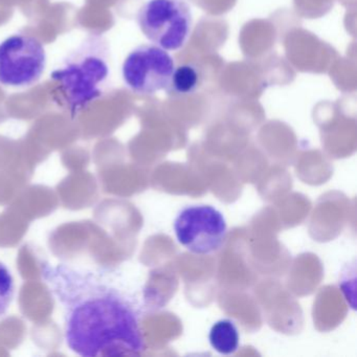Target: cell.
I'll list each match as a JSON object with an SVG mask.
<instances>
[{
    "mask_svg": "<svg viewBox=\"0 0 357 357\" xmlns=\"http://www.w3.org/2000/svg\"><path fill=\"white\" fill-rule=\"evenodd\" d=\"M43 278L64 310L68 348L83 357L141 355L145 350L137 309L93 271L43 265Z\"/></svg>",
    "mask_w": 357,
    "mask_h": 357,
    "instance_id": "obj_1",
    "label": "cell"
},
{
    "mask_svg": "<svg viewBox=\"0 0 357 357\" xmlns=\"http://www.w3.org/2000/svg\"><path fill=\"white\" fill-rule=\"evenodd\" d=\"M109 76L107 40L89 35L52 73L54 101L75 118L104 95Z\"/></svg>",
    "mask_w": 357,
    "mask_h": 357,
    "instance_id": "obj_2",
    "label": "cell"
},
{
    "mask_svg": "<svg viewBox=\"0 0 357 357\" xmlns=\"http://www.w3.org/2000/svg\"><path fill=\"white\" fill-rule=\"evenodd\" d=\"M137 24L153 45L178 51L191 35V8L185 0H148L137 13Z\"/></svg>",
    "mask_w": 357,
    "mask_h": 357,
    "instance_id": "obj_3",
    "label": "cell"
},
{
    "mask_svg": "<svg viewBox=\"0 0 357 357\" xmlns=\"http://www.w3.org/2000/svg\"><path fill=\"white\" fill-rule=\"evenodd\" d=\"M47 68V53L30 35L14 34L0 43V85L26 89L36 84Z\"/></svg>",
    "mask_w": 357,
    "mask_h": 357,
    "instance_id": "obj_4",
    "label": "cell"
},
{
    "mask_svg": "<svg viewBox=\"0 0 357 357\" xmlns=\"http://www.w3.org/2000/svg\"><path fill=\"white\" fill-rule=\"evenodd\" d=\"M175 70V62L166 50L143 45L129 53L122 66L125 85L139 95L167 91Z\"/></svg>",
    "mask_w": 357,
    "mask_h": 357,
    "instance_id": "obj_5",
    "label": "cell"
},
{
    "mask_svg": "<svg viewBox=\"0 0 357 357\" xmlns=\"http://www.w3.org/2000/svg\"><path fill=\"white\" fill-rule=\"evenodd\" d=\"M177 240L196 255H210L222 246L227 225L222 213L211 206L183 208L174 221Z\"/></svg>",
    "mask_w": 357,
    "mask_h": 357,
    "instance_id": "obj_6",
    "label": "cell"
},
{
    "mask_svg": "<svg viewBox=\"0 0 357 357\" xmlns=\"http://www.w3.org/2000/svg\"><path fill=\"white\" fill-rule=\"evenodd\" d=\"M208 340L213 349L220 354H231L239 348V332L231 319H221L215 323Z\"/></svg>",
    "mask_w": 357,
    "mask_h": 357,
    "instance_id": "obj_7",
    "label": "cell"
},
{
    "mask_svg": "<svg viewBox=\"0 0 357 357\" xmlns=\"http://www.w3.org/2000/svg\"><path fill=\"white\" fill-rule=\"evenodd\" d=\"M200 82L199 70L191 64L175 68L167 91L176 95H189L193 93Z\"/></svg>",
    "mask_w": 357,
    "mask_h": 357,
    "instance_id": "obj_8",
    "label": "cell"
},
{
    "mask_svg": "<svg viewBox=\"0 0 357 357\" xmlns=\"http://www.w3.org/2000/svg\"><path fill=\"white\" fill-rule=\"evenodd\" d=\"M14 280L11 271L0 262V317L7 313L14 298Z\"/></svg>",
    "mask_w": 357,
    "mask_h": 357,
    "instance_id": "obj_9",
    "label": "cell"
}]
</instances>
